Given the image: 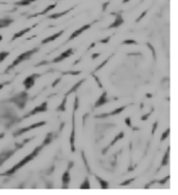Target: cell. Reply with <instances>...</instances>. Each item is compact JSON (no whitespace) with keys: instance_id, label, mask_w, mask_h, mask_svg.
Segmentation results:
<instances>
[{"instance_id":"cell-41","label":"cell","mask_w":178,"mask_h":195,"mask_svg":"<svg viewBox=\"0 0 178 195\" xmlns=\"http://www.w3.org/2000/svg\"><path fill=\"white\" fill-rule=\"evenodd\" d=\"M157 125H158V122L155 121L153 123V125H152V131H151V135H154L155 134V131H156V128H157Z\"/></svg>"},{"instance_id":"cell-14","label":"cell","mask_w":178,"mask_h":195,"mask_svg":"<svg viewBox=\"0 0 178 195\" xmlns=\"http://www.w3.org/2000/svg\"><path fill=\"white\" fill-rule=\"evenodd\" d=\"M17 150H18L17 148H15V149H13V150H6V151H2L1 154H0V166L5 163L6 160L10 159L11 155L15 154V152L17 151Z\"/></svg>"},{"instance_id":"cell-28","label":"cell","mask_w":178,"mask_h":195,"mask_svg":"<svg viewBox=\"0 0 178 195\" xmlns=\"http://www.w3.org/2000/svg\"><path fill=\"white\" fill-rule=\"evenodd\" d=\"M81 74V71H65L62 73V75H73V76H76V75H79Z\"/></svg>"},{"instance_id":"cell-23","label":"cell","mask_w":178,"mask_h":195,"mask_svg":"<svg viewBox=\"0 0 178 195\" xmlns=\"http://www.w3.org/2000/svg\"><path fill=\"white\" fill-rule=\"evenodd\" d=\"M95 178H96L97 182L99 183V185H100V188H101V189H108V188H110V185H108V183L106 182L105 180L101 178L100 176L95 175Z\"/></svg>"},{"instance_id":"cell-1","label":"cell","mask_w":178,"mask_h":195,"mask_svg":"<svg viewBox=\"0 0 178 195\" xmlns=\"http://www.w3.org/2000/svg\"><path fill=\"white\" fill-rule=\"evenodd\" d=\"M52 140H53V134L52 133H49V134L47 135V137L44 139V141L42 142V144H41V145L37 146V147H34L33 150H32L30 154H27L26 157H24L22 160H20L19 163H17L16 165H14V166L11 167V169L6 170L5 172L1 173V174H0V176H11L13 174H15V173L17 172L19 169H21L22 167H24L26 164H28L29 162H31L32 160L34 159V158L38 157V155L40 154V152L42 151L43 148L45 147V146L49 145V144L52 142Z\"/></svg>"},{"instance_id":"cell-10","label":"cell","mask_w":178,"mask_h":195,"mask_svg":"<svg viewBox=\"0 0 178 195\" xmlns=\"http://www.w3.org/2000/svg\"><path fill=\"white\" fill-rule=\"evenodd\" d=\"M75 113H76V111L73 110L72 129H71V134H70V148H71V151L72 152H75Z\"/></svg>"},{"instance_id":"cell-24","label":"cell","mask_w":178,"mask_h":195,"mask_svg":"<svg viewBox=\"0 0 178 195\" xmlns=\"http://www.w3.org/2000/svg\"><path fill=\"white\" fill-rule=\"evenodd\" d=\"M67 99H68V97L64 96V99H63V101H62V103L59 104V106H57V109H56V111H57V112H66Z\"/></svg>"},{"instance_id":"cell-30","label":"cell","mask_w":178,"mask_h":195,"mask_svg":"<svg viewBox=\"0 0 178 195\" xmlns=\"http://www.w3.org/2000/svg\"><path fill=\"white\" fill-rule=\"evenodd\" d=\"M29 2L28 1H25V0H21V1H16L15 2V5L17 6H27L29 5Z\"/></svg>"},{"instance_id":"cell-16","label":"cell","mask_w":178,"mask_h":195,"mask_svg":"<svg viewBox=\"0 0 178 195\" xmlns=\"http://www.w3.org/2000/svg\"><path fill=\"white\" fill-rule=\"evenodd\" d=\"M123 138H124V132H120V133L118 134V135H116V137L114 138V140H113L112 142L108 144V145L106 146L104 149H102V154H105L106 151H107V150L110 149V148L112 147V146H114L115 144H116V142H118V141L121 140V139H123Z\"/></svg>"},{"instance_id":"cell-7","label":"cell","mask_w":178,"mask_h":195,"mask_svg":"<svg viewBox=\"0 0 178 195\" xmlns=\"http://www.w3.org/2000/svg\"><path fill=\"white\" fill-rule=\"evenodd\" d=\"M73 165H74V162L71 161L70 163L68 164V167H67V169L65 170L63 175H62V182H63V185H64L65 189H66V188H68V186H69V184H70V182H71L70 171H71V169H72Z\"/></svg>"},{"instance_id":"cell-17","label":"cell","mask_w":178,"mask_h":195,"mask_svg":"<svg viewBox=\"0 0 178 195\" xmlns=\"http://www.w3.org/2000/svg\"><path fill=\"white\" fill-rule=\"evenodd\" d=\"M55 6H56V3H53V4H50V5H48L46 8H44L42 11H40V13H36L33 14V15H30L27 17V19H31V18H34V17H39V16H44L46 15V14L48 13V11H50L51 10H54Z\"/></svg>"},{"instance_id":"cell-37","label":"cell","mask_w":178,"mask_h":195,"mask_svg":"<svg viewBox=\"0 0 178 195\" xmlns=\"http://www.w3.org/2000/svg\"><path fill=\"white\" fill-rule=\"evenodd\" d=\"M169 180H170V175H167L165 178H163V180H156V183H158V184H161V185H165Z\"/></svg>"},{"instance_id":"cell-13","label":"cell","mask_w":178,"mask_h":195,"mask_svg":"<svg viewBox=\"0 0 178 195\" xmlns=\"http://www.w3.org/2000/svg\"><path fill=\"white\" fill-rule=\"evenodd\" d=\"M37 26H38V23H34V24H33V25H31V26L26 27V28L22 29V31H20L16 32V34L13 36V38H11V42L15 41V40H17V39H19V38H21V37H23V36H24V34H26L27 32H29V31H31V29H33L34 27H37Z\"/></svg>"},{"instance_id":"cell-48","label":"cell","mask_w":178,"mask_h":195,"mask_svg":"<svg viewBox=\"0 0 178 195\" xmlns=\"http://www.w3.org/2000/svg\"><path fill=\"white\" fill-rule=\"evenodd\" d=\"M25 1H28L29 3H32V2H34V1H39V0H25Z\"/></svg>"},{"instance_id":"cell-45","label":"cell","mask_w":178,"mask_h":195,"mask_svg":"<svg viewBox=\"0 0 178 195\" xmlns=\"http://www.w3.org/2000/svg\"><path fill=\"white\" fill-rule=\"evenodd\" d=\"M11 83L10 80H8V82H5V83H0V90L3 89V88L5 87L6 85H8V83Z\"/></svg>"},{"instance_id":"cell-26","label":"cell","mask_w":178,"mask_h":195,"mask_svg":"<svg viewBox=\"0 0 178 195\" xmlns=\"http://www.w3.org/2000/svg\"><path fill=\"white\" fill-rule=\"evenodd\" d=\"M112 57H113V54H112V55H110V57H107V59H106V60H104V62H102V63H101V64H100V65H99V66H98V67H97V68H96V69H95V71H94V72H92V73H95V72H98L99 70H101V69H102V68H103V67H104V66H105V65H106V64H107V63H108V61H110V59H112Z\"/></svg>"},{"instance_id":"cell-47","label":"cell","mask_w":178,"mask_h":195,"mask_svg":"<svg viewBox=\"0 0 178 195\" xmlns=\"http://www.w3.org/2000/svg\"><path fill=\"white\" fill-rule=\"evenodd\" d=\"M95 46H96V42H93V43L91 44V45L89 46V48H87V50H90V49H92V48L93 47H95Z\"/></svg>"},{"instance_id":"cell-22","label":"cell","mask_w":178,"mask_h":195,"mask_svg":"<svg viewBox=\"0 0 178 195\" xmlns=\"http://www.w3.org/2000/svg\"><path fill=\"white\" fill-rule=\"evenodd\" d=\"M170 150H171L170 146H168L167 150H166L165 154H164V157H163V160H161V167L167 166V165L169 164V162H170Z\"/></svg>"},{"instance_id":"cell-46","label":"cell","mask_w":178,"mask_h":195,"mask_svg":"<svg viewBox=\"0 0 178 195\" xmlns=\"http://www.w3.org/2000/svg\"><path fill=\"white\" fill-rule=\"evenodd\" d=\"M99 55H100V53H93V54H92V60H96Z\"/></svg>"},{"instance_id":"cell-36","label":"cell","mask_w":178,"mask_h":195,"mask_svg":"<svg viewBox=\"0 0 178 195\" xmlns=\"http://www.w3.org/2000/svg\"><path fill=\"white\" fill-rule=\"evenodd\" d=\"M92 76H93V78L95 80H96V83H97V85H98V87L100 88V89H102V83H101V82H100V80L98 78V76L97 75H95V73H92Z\"/></svg>"},{"instance_id":"cell-53","label":"cell","mask_w":178,"mask_h":195,"mask_svg":"<svg viewBox=\"0 0 178 195\" xmlns=\"http://www.w3.org/2000/svg\"><path fill=\"white\" fill-rule=\"evenodd\" d=\"M2 39H3V37H2V36H1V34H0V42H1V41H2Z\"/></svg>"},{"instance_id":"cell-18","label":"cell","mask_w":178,"mask_h":195,"mask_svg":"<svg viewBox=\"0 0 178 195\" xmlns=\"http://www.w3.org/2000/svg\"><path fill=\"white\" fill-rule=\"evenodd\" d=\"M65 32L64 29H62V31H59V32H56V34H52V36H49V37H47V38H45L44 40H42V42H41V44L42 45H45V44H47V43H49V42H52V41H55L57 38H59V37L62 36Z\"/></svg>"},{"instance_id":"cell-35","label":"cell","mask_w":178,"mask_h":195,"mask_svg":"<svg viewBox=\"0 0 178 195\" xmlns=\"http://www.w3.org/2000/svg\"><path fill=\"white\" fill-rule=\"evenodd\" d=\"M154 112V109H151V111H150L149 113H147V114H145V115H143L142 117H141V121H146V120L148 119V117H149L150 115H151L152 113Z\"/></svg>"},{"instance_id":"cell-3","label":"cell","mask_w":178,"mask_h":195,"mask_svg":"<svg viewBox=\"0 0 178 195\" xmlns=\"http://www.w3.org/2000/svg\"><path fill=\"white\" fill-rule=\"evenodd\" d=\"M27 100H28V93L26 91H23V92L17 93L16 95H14L13 97H11L10 99L6 100V102L15 103L20 110H23V109L25 108V106H26Z\"/></svg>"},{"instance_id":"cell-54","label":"cell","mask_w":178,"mask_h":195,"mask_svg":"<svg viewBox=\"0 0 178 195\" xmlns=\"http://www.w3.org/2000/svg\"><path fill=\"white\" fill-rule=\"evenodd\" d=\"M51 1H62V0H51Z\"/></svg>"},{"instance_id":"cell-2","label":"cell","mask_w":178,"mask_h":195,"mask_svg":"<svg viewBox=\"0 0 178 195\" xmlns=\"http://www.w3.org/2000/svg\"><path fill=\"white\" fill-rule=\"evenodd\" d=\"M38 51H39V47H34L30 50H27V51H25V52L21 53L20 55H18V57L13 61V63H11L10 66L6 68V70L4 73H8V72H10L11 70H13L15 67H17L18 65H20L21 63L27 61V60H30V57H32V55H33L34 53H37Z\"/></svg>"},{"instance_id":"cell-4","label":"cell","mask_w":178,"mask_h":195,"mask_svg":"<svg viewBox=\"0 0 178 195\" xmlns=\"http://www.w3.org/2000/svg\"><path fill=\"white\" fill-rule=\"evenodd\" d=\"M46 124H47V122H46V121H40V122H37V123H33V124L29 125V126H27V127L19 128V129H17L15 133H14L13 137H14V138H18L19 136H21V135L27 133V132H30V131H32V129H34V128H38V127L44 126V125H46Z\"/></svg>"},{"instance_id":"cell-8","label":"cell","mask_w":178,"mask_h":195,"mask_svg":"<svg viewBox=\"0 0 178 195\" xmlns=\"http://www.w3.org/2000/svg\"><path fill=\"white\" fill-rule=\"evenodd\" d=\"M110 15L115 16V20L113 23H110L107 26V29H112V28H117V27L121 26L124 23V19L122 17V13L118 11V13H110Z\"/></svg>"},{"instance_id":"cell-43","label":"cell","mask_w":178,"mask_h":195,"mask_svg":"<svg viewBox=\"0 0 178 195\" xmlns=\"http://www.w3.org/2000/svg\"><path fill=\"white\" fill-rule=\"evenodd\" d=\"M61 80H62V76H59V78H56V80H55L54 82L52 83L51 87H52V88H55V87H56V86H57V83H59V82H61Z\"/></svg>"},{"instance_id":"cell-27","label":"cell","mask_w":178,"mask_h":195,"mask_svg":"<svg viewBox=\"0 0 178 195\" xmlns=\"http://www.w3.org/2000/svg\"><path fill=\"white\" fill-rule=\"evenodd\" d=\"M8 55H10V52L8 51H0V64L5 61Z\"/></svg>"},{"instance_id":"cell-31","label":"cell","mask_w":178,"mask_h":195,"mask_svg":"<svg viewBox=\"0 0 178 195\" xmlns=\"http://www.w3.org/2000/svg\"><path fill=\"white\" fill-rule=\"evenodd\" d=\"M81 157H82V160H84V165H85V167H87V172L91 173V169H90V167H89V164H87V158H85V154H84V151L81 152Z\"/></svg>"},{"instance_id":"cell-25","label":"cell","mask_w":178,"mask_h":195,"mask_svg":"<svg viewBox=\"0 0 178 195\" xmlns=\"http://www.w3.org/2000/svg\"><path fill=\"white\" fill-rule=\"evenodd\" d=\"M80 189H90L91 188V186H90V177L89 176H85L84 177V180L81 183V185H80Z\"/></svg>"},{"instance_id":"cell-40","label":"cell","mask_w":178,"mask_h":195,"mask_svg":"<svg viewBox=\"0 0 178 195\" xmlns=\"http://www.w3.org/2000/svg\"><path fill=\"white\" fill-rule=\"evenodd\" d=\"M147 11H143V13H142V14H141V15H140V17H138V19H136V20H135V22H140V21H141V20H142V19H143V18H144V17H145V16H146Z\"/></svg>"},{"instance_id":"cell-50","label":"cell","mask_w":178,"mask_h":195,"mask_svg":"<svg viewBox=\"0 0 178 195\" xmlns=\"http://www.w3.org/2000/svg\"><path fill=\"white\" fill-rule=\"evenodd\" d=\"M130 0H123V4H125V3H127V2H129Z\"/></svg>"},{"instance_id":"cell-11","label":"cell","mask_w":178,"mask_h":195,"mask_svg":"<svg viewBox=\"0 0 178 195\" xmlns=\"http://www.w3.org/2000/svg\"><path fill=\"white\" fill-rule=\"evenodd\" d=\"M91 26H92V23H90V24L82 25L81 27H79V28H78V29H76L75 31H73V32H72V34H71V36L69 37L68 40H67V42L72 41V40H74V39H75V38H77V37H78V36H80V34H81L84 31H87V29L91 28Z\"/></svg>"},{"instance_id":"cell-21","label":"cell","mask_w":178,"mask_h":195,"mask_svg":"<svg viewBox=\"0 0 178 195\" xmlns=\"http://www.w3.org/2000/svg\"><path fill=\"white\" fill-rule=\"evenodd\" d=\"M13 23H14V19H11V18H8V17L0 18V29L6 28V27H8Z\"/></svg>"},{"instance_id":"cell-6","label":"cell","mask_w":178,"mask_h":195,"mask_svg":"<svg viewBox=\"0 0 178 195\" xmlns=\"http://www.w3.org/2000/svg\"><path fill=\"white\" fill-rule=\"evenodd\" d=\"M41 75H42V74H40V73H33V74H31V75L27 76V77L23 80V86H24L25 91H28V90H30L31 88L34 86L36 80L40 77Z\"/></svg>"},{"instance_id":"cell-29","label":"cell","mask_w":178,"mask_h":195,"mask_svg":"<svg viewBox=\"0 0 178 195\" xmlns=\"http://www.w3.org/2000/svg\"><path fill=\"white\" fill-rule=\"evenodd\" d=\"M170 133H171V129L170 128H167L166 129V132L164 133L163 135H161V141L163 142V141H165L166 139L168 138L169 136H170Z\"/></svg>"},{"instance_id":"cell-12","label":"cell","mask_w":178,"mask_h":195,"mask_svg":"<svg viewBox=\"0 0 178 195\" xmlns=\"http://www.w3.org/2000/svg\"><path fill=\"white\" fill-rule=\"evenodd\" d=\"M126 108H127L126 106H121V108H117V109H115L114 111H112V112H110V113L97 115L96 118H97V119H101V118H106V117H110V116H117V115H119V114H121L122 112H123Z\"/></svg>"},{"instance_id":"cell-42","label":"cell","mask_w":178,"mask_h":195,"mask_svg":"<svg viewBox=\"0 0 178 195\" xmlns=\"http://www.w3.org/2000/svg\"><path fill=\"white\" fill-rule=\"evenodd\" d=\"M110 38H112V36H108V37H106V38L102 39V40H100L99 42H100V43H102V44H107L108 42H110Z\"/></svg>"},{"instance_id":"cell-19","label":"cell","mask_w":178,"mask_h":195,"mask_svg":"<svg viewBox=\"0 0 178 195\" xmlns=\"http://www.w3.org/2000/svg\"><path fill=\"white\" fill-rule=\"evenodd\" d=\"M74 8H75V6H73V8H68V10H66L64 11H59V13H55V14H51V15H48L47 19H57V18H62V17H64L65 15H67L68 13H70L72 10H74Z\"/></svg>"},{"instance_id":"cell-33","label":"cell","mask_w":178,"mask_h":195,"mask_svg":"<svg viewBox=\"0 0 178 195\" xmlns=\"http://www.w3.org/2000/svg\"><path fill=\"white\" fill-rule=\"evenodd\" d=\"M146 45L148 46V48H149V49L151 50V52H152V55H153V59H154V60H156V52H155V48H154L153 46H152L150 43H147Z\"/></svg>"},{"instance_id":"cell-15","label":"cell","mask_w":178,"mask_h":195,"mask_svg":"<svg viewBox=\"0 0 178 195\" xmlns=\"http://www.w3.org/2000/svg\"><path fill=\"white\" fill-rule=\"evenodd\" d=\"M108 101H110V99L107 98V93L104 91L102 94L100 95V97L97 99V101L95 102L94 106H95V108H100V106H103L104 104L107 103Z\"/></svg>"},{"instance_id":"cell-49","label":"cell","mask_w":178,"mask_h":195,"mask_svg":"<svg viewBox=\"0 0 178 195\" xmlns=\"http://www.w3.org/2000/svg\"><path fill=\"white\" fill-rule=\"evenodd\" d=\"M3 138H4V134L1 133V134H0V140H1V139H3Z\"/></svg>"},{"instance_id":"cell-38","label":"cell","mask_w":178,"mask_h":195,"mask_svg":"<svg viewBox=\"0 0 178 195\" xmlns=\"http://www.w3.org/2000/svg\"><path fill=\"white\" fill-rule=\"evenodd\" d=\"M135 180V177H133V178H130V180H125V182H123V183H122V184L120 185V186H127V185H130L131 183H132Z\"/></svg>"},{"instance_id":"cell-52","label":"cell","mask_w":178,"mask_h":195,"mask_svg":"<svg viewBox=\"0 0 178 195\" xmlns=\"http://www.w3.org/2000/svg\"><path fill=\"white\" fill-rule=\"evenodd\" d=\"M0 4H8L6 2H3V1H0Z\"/></svg>"},{"instance_id":"cell-32","label":"cell","mask_w":178,"mask_h":195,"mask_svg":"<svg viewBox=\"0 0 178 195\" xmlns=\"http://www.w3.org/2000/svg\"><path fill=\"white\" fill-rule=\"evenodd\" d=\"M122 44L123 45H138V42L135 40H124Z\"/></svg>"},{"instance_id":"cell-44","label":"cell","mask_w":178,"mask_h":195,"mask_svg":"<svg viewBox=\"0 0 178 195\" xmlns=\"http://www.w3.org/2000/svg\"><path fill=\"white\" fill-rule=\"evenodd\" d=\"M108 4H110V1H106L105 3H103L102 4V11H106V8L108 6Z\"/></svg>"},{"instance_id":"cell-51","label":"cell","mask_w":178,"mask_h":195,"mask_svg":"<svg viewBox=\"0 0 178 195\" xmlns=\"http://www.w3.org/2000/svg\"><path fill=\"white\" fill-rule=\"evenodd\" d=\"M146 96L148 97V98H151V97H152V95H151V94H147Z\"/></svg>"},{"instance_id":"cell-39","label":"cell","mask_w":178,"mask_h":195,"mask_svg":"<svg viewBox=\"0 0 178 195\" xmlns=\"http://www.w3.org/2000/svg\"><path fill=\"white\" fill-rule=\"evenodd\" d=\"M125 124L128 127H132V124H131V118L130 117H126L125 118Z\"/></svg>"},{"instance_id":"cell-20","label":"cell","mask_w":178,"mask_h":195,"mask_svg":"<svg viewBox=\"0 0 178 195\" xmlns=\"http://www.w3.org/2000/svg\"><path fill=\"white\" fill-rule=\"evenodd\" d=\"M84 82H85V78H82V80H79V82H78V83H75V85H73V87H72V88H71V89H70V90H69V91H68V92H67V93H66V94H65V95H64V96L68 97V96H69V95H71V94H72V93H75L76 91H77V90H78V89H79V88H80V87H81V85H82V83H84Z\"/></svg>"},{"instance_id":"cell-9","label":"cell","mask_w":178,"mask_h":195,"mask_svg":"<svg viewBox=\"0 0 178 195\" xmlns=\"http://www.w3.org/2000/svg\"><path fill=\"white\" fill-rule=\"evenodd\" d=\"M73 54H74V49H73V48H68L66 51L62 52L59 57H56L54 60H52L50 63H52V64H57V63H61V62L65 61V60L68 59V57H70L71 55H73Z\"/></svg>"},{"instance_id":"cell-34","label":"cell","mask_w":178,"mask_h":195,"mask_svg":"<svg viewBox=\"0 0 178 195\" xmlns=\"http://www.w3.org/2000/svg\"><path fill=\"white\" fill-rule=\"evenodd\" d=\"M78 106H79V98H78L77 95H75V98H74V111L78 110Z\"/></svg>"},{"instance_id":"cell-5","label":"cell","mask_w":178,"mask_h":195,"mask_svg":"<svg viewBox=\"0 0 178 195\" xmlns=\"http://www.w3.org/2000/svg\"><path fill=\"white\" fill-rule=\"evenodd\" d=\"M47 111H48V102H47V101H43L40 106L33 108L30 112L27 113L25 116H23V118L31 117V116H34V115H37V114H40V113H46Z\"/></svg>"}]
</instances>
